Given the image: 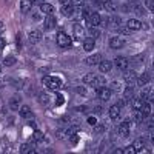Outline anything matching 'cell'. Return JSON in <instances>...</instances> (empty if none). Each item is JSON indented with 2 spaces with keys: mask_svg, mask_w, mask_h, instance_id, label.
<instances>
[{
  "mask_svg": "<svg viewBox=\"0 0 154 154\" xmlns=\"http://www.w3.org/2000/svg\"><path fill=\"white\" fill-rule=\"evenodd\" d=\"M131 146L134 148V151H136V152L142 151V149L145 148V139H137V140H134V143H133Z\"/></svg>",
  "mask_w": 154,
  "mask_h": 154,
  "instance_id": "ffe728a7",
  "label": "cell"
},
{
  "mask_svg": "<svg viewBox=\"0 0 154 154\" xmlns=\"http://www.w3.org/2000/svg\"><path fill=\"white\" fill-rule=\"evenodd\" d=\"M0 74H2V65H0Z\"/></svg>",
  "mask_w": 154,
  "mask_h": 154,
  "instance_id": "9f6ffc18",
  "label": "cell"
},
{
  "mask_svg": "<svg viewBox=\"0 0 154 154\" xmlns=\"http://www.w3.org/2000/svg\"><path fill=\"white\" fill-rule=\"evenodd\" d=\"M134 122H137V123H140V122H142L143 120V114L142 112H140V109H136V112H134Z\"/></svg>",
  "mask_w": 154,
  "mask_h": 154,
  "instance_id": "e575fe53",
  "label": "cell"
},
{
  "mask_svg": "<svg viewBox=\"0 0 154 154\" xmlns=\"http://www.w3.org/2000/svg\"><path fill=\"white\" fill-rule=\"evenodd\" d=\"M102 6H103L108 12H116V3L111 2V0H106L105 3H102Z\"/></svg>",
  "mask_w": 154,
  "mask_h": 154,
  "instance_id": "4316f807",
  "label": "cell"
},
{
  "mask_svg": "<svg viewBox=\"0 0 154 154\" xmlns=\"http://www.w3.org/2000/svg\"><path fill=\"white\" fill-rule=\"evenodd\" d=\"M111 91H117V93H122L123 89H125V86H123V83H120V82H117V80H112L111 82Z\"/></svg>",
  "mask_w": 154,
  "mask_h": 154,
  "instance_id": "7402d4cb",
  "label": "cell"
},
{
  "mask_svg": "<svg viewBox=\"0 0 154 154\" xmlns=\"http://www.w3.org/2000/svg\"><path fill=\"white\" fill-rule=\"evenodd\" d=\"M34 2H40V0H34Z\"/></svg>",
  "mask_w": 154,
  "mask_h": 154,
  "instance_id": "6f0895ef",
  "label": "cell"
},
{
  "mask_svg": "<svg viewBox=\"0 0 154 154\" xmlns=\"http://www.w3.org/2000/svg\"><path fill=\"white\" fill-rule=\"evenodd\" d=\"M145 3H146V6H148V9H149V11H152V9H154V3H152V0H146Z\"/></svg>",
  "mask_w": 154,
  "mask_h": 154,
  "instance_id": "ee69618b",
  "label": "cell"
},
{
  "mask_svg": "<svg viewBox=\"0 0 154 154\" xmlns=\"http://www.w3.org/2000/svg\"><path fill=\"white\" fill-rule=\"evenodd\" d=\"M28 38H29V42H31V43H38V42L42 40V32L38 31V29H34V31L29 32Z\"/></svg>",
  "mask_w": 154,
  "mask_h": 154,
  "instance_id": "7c38bea8",
  "label": "cell"
},
{
  "mask_svg": "<svg viewBox=\"0 0 154 154\" xmlns=\"http://www.w3.org/2000/svg\"><path fill=\"white\" fill-rule=\"evenodd\" d=\"M72 12H75V8H74L72 5H69V6H62V14L65 16V17H71Z\"/></svg>",
  "mask_w": 154,
  "mask_h": 154,
  "instance_id": "d4e9b609",
  "label": "cell"
},
{
  "mask_svg": "<svg viewBox=\"0 0 154 154\" xmlns=\"http://www.w3.org/2000/svg\"><path fill=\"white\" fill-rule=\"evenodd\" d=\"M103 131H105V126L103 125H97V123L94 125V133L96 134H100V133H103Z\"/></svg>",
  "mask_w": 154,
  "mask_h": 154,
  "instance_id": "74e56055",
  "label": "cell"
},
{
  "mask_svg": "<svg viewBox=\"0 0 154 154\" xmlns=\"http://www.w3.org/2000/svg\"><path fill=\"white\" fill-rule=\"evenodd\" d=\"M99 25H102V26H108L109 25V17H102L100 16V23Z\"/></svg>",
  "mask_w": 154,
  "mask_h": 154,
  "instance_id": "f35d334b",
  "label": "cell"
},
{
  "mask_svg": "<svg viewBox=\"0 0 154 154\" xmlns=\"http://www.w3.org/2000/svg\"><path fill=\"white\" fill-rule=\"evenodd\" d=\"M94 112H96V114H100V112H102V106H96V108H94Z\"/></svg>",
  "mask_w": 154,
  "mask_h": 154,
  "instance_id": "816d5d0a",
  "label": "cell"
},
{
  "mask_svg": "<svg viewBox=\"0 0 154 154\" xmlns=\"http://www.w3.org/2000/svg\"><path fill=\"white\" fill-rule=\"evenodd\" d=\"M32 8V0H22L20 2V9L23 14H26V12H29Z\"/></svg>",
  "mask_w": 154,
  "mask_h": 154,
  "instance_id": "2e32d148",
  "label": "cell"
},
{
  "mask_svg": "<svg viewBox=\"0 0 154 154\" xmlns=\"http://www.w3.org/2000/svg\"><path fill=\"white\" fill-rule=\"evenodd\" d=\"M102 62V56L100 54H93V56H89L85 59V63L89 66H94V65H99V63Z\"/></svg>",
  "mask_w": 154,
  "mask_h": 154,
  "instance_id": "8fae6325",
  "label": "cell"
},
{
  "mask_svg": "<svg viewBox=\"0 0 154 154\" xmlns=\"http://www.w3.org/2000/svg\"><path fill=\"white\" fill-rule=\"evenodd\" d=\"M56 26V17L53 14H48L46 19H45V28L46 29H53Z\"/></svg>",
  "mask_w": 154,
  "mask_h": 154,
  "instance_id": "e0dca14e",
  "label": "cell"
},
{
  "mask_svg": "<svg viewBox=\"0 0 154 154\" xmlns=\"http://www.w3.org/2000/svg\"><path fill=\"white\" fill-rule=\"evenodd\" d=\"M140 112H142L143 116L151 114V105L149 103H142V106H140Z\"/></svg>",
  "mask_w": 154,
  "mask_h": 154,
  "instance_id": "4dcf8cb0",
  "label": "cell"
},
{
  "mask_svg": "<svg viewBox=\"0 0 154 154\" xmlns=\"http://www.w3.org/2000/svg\"><path fill=\"white\" fill-rule=\"evenodd\" d=\"M75 109H77V111H80V112H86V111H88L86 106H83V105H82V106H77Z\"/></svg>",
  "mask_w": 154,
  "mask_h": 154,
  "instance_id": "681fc988",
  "label": "cell"
},
{
  "mask_svg": "<svg viewBox=\"0 0 154 154\" xmlns=\"http://www.w3.org/2000/svg\"><path fill=\"white\" fill-rule=\"evenodd\" d=\"M32 139H34V142H42V140L45 139V136H43V133L42 131H34V134H32Z\"/></svg>",
  "mask_w": 154,
  "mask_h": 154,
  "instance_id": "1f68e13d",
  "label": "cell"
},
{
  "mask_svg": "<svg viewBox=\"0 0 154 154\" xmlns=\"http://www.w3.org/2000/svg\"><path fill=\"white\" fill-rule=\"evenodd\" d=\"M91 86H94V88L105 86V77L103 75H94V79L91 82Z\"/></svg>",
  "mask_w": 154,
  "mask_h": 154,
  "instance_id": "9a60e30c",
  "label": "cell"
},
{
  "mask_svg": "<svg viewBox=\"0 0 154 154\" xmlns=\"http://www.w3.org/2000/svg\"><path fill=\"white\" fill-rule=\"evenodd\" d=\"M120 105L119 103H116V105H111L109 108V117L111 119H116V117H119V114H120Z\"/></svg>",
  "mask_w": 154,
  "mask_h": 154,
  "instance_id": "d6986e66",
  "label": "cell"
},
{
  "mask_svg": "<svg viewBox=\"0 0 154 154\" xmlns=\"http://www.w3.org/2000/svg\"><path fill=\"white\" fill-rule=\"evenodd\" d=\"M40 11L45 12L46 16H48V14H53V12H54V6L51 5V3H42V5H40Z\"/></svg>",
  "mask_w": 154,
  "mask_h": 154,
  "instance_id": "cb8c5ba5",
  "label": "cell"
},
{
  "mask_svg": "<svg viewBox=\"0 0 154 154\" xmlns=\"http://www.w3.org/2000/svg\"><path fill=\"white\" fill-rule=\"evenodd\" d=\"M3 63H5L6 66H12V65L16 63V57H14V56H8V57H5Z\"/></svg>",
  "mask_w": 154,
  "mask_h": 154,
  "instance_id": "836d02e7",
  "label": "cell"
},
{
  "mask_svg": "<svg viewBox=\"0 0 154 154\" xmlns=\"http://www.w3.org/2000/svg\"><path fill=\"white\" fill-rule=\"evenodd\" d=\"M142 99H136V97H133L131 99V105H133V108H134V111L136 109H140V106H142Z\"/></svg>",
  "mask_w": 154,
  "mask_h": 154,
  "instance_id": "f1b7e54d",
  "label": "cell"
},
{
  "mask_svg": "<svg viewBox=\"0 0 154 154\" xmlns=\"http://www.w3.org/2000/svg\"><path fill=\"white\" fill-rule=\"evenodd\" d=\"M94 46H96L94 38H86V40H83V49L85 51H93Z\"/></svg>",
  "mask_w": 154,
  "mask_h": 154,
  "instance_id": "603a6c76",
  "label": "cell"
},
{
  "mask_svg": "<svg viewBox=\"0 0 154 154\" xmlns=\"http://www.w3.org/2000/svg\"><path fill=\"white\" fill-rule=\"evenodd\" d=\"M63 102H65V97L63 96H60V94H57V100H56V105L59 106V105H62Z\"/></svg>",
  "mask_w": 154,
  "mask_h": 154,
  "instance_id": "60d3db41",
  "label": "cell"
},
{
  "mask_svg": "<svg viewBox=\"0 0 154 154\" xmlns=\"http://www.w3.org/2000/svg\"><path fill=\"white\" fill-rule=\"evenodd\" d=\"M2 29H3V23H2V22H0V31H2Z\"/></svg>",
  "mask_w": 154,
  "mask_h": 154,
  "instance_id": "11a10c76",
  "label": "cell"
},
{
  "mask_svg": "<svg viewBox=\"0 0 154 154\" xmlns=\"http://www.w3.org/2000/svg\"><path fill=\"white\" fill-rule=\"evenodd\" d=\"M19 103H20V99H19V97H11V100H9L11 109H17V108H19Z\"/></svg>",
  "mask_w": 154,
  "mask_h": 154,
  "instance_id": "f546056e",
  "label": "cell"
},
{
  "mask_svg": "<svg viewBox=\"0 0 154 154\" xmlns=\"http://www.w3.org/2000/svg\"><path fill=\"white\" fill-rule=\"evenodd\" d=\"M77 93H79L80 96H86V86H79L77 88Z\"/></svg>",
  "mask_w": 154,
  "mask_h": 154,
  "instance_id": "ab89813d",
  "label": "cell"
},
{
  "mask_svg": "<svg viewBox=\"0 0 154 154\" xmlns=\"http://www.w3.org/2000/svg\"><path fill=\"white\" fill-rule=\"evenodd\" d=\"M88 32L91 35V38H99L100 37V29L97 26H88Z\"/></svg>",
  "mask_w": 154,
  "mask_h": 154,
  "instance_id": "484cf974",
  "label": "cell"
},
{
  "mask_svg": "<svg viewBox=\"0 0 154 154\" xmlns=\"http://www.w3.org/2000/svg\"><path fill=\"white\" fill-rule=\"evenodd\" d=\"M86 22H88L89 26H99V23H100V14H99V12H91L89 17L86 19Z\"/></svg>",
  "mask_w": 154,
  "mask_h": 154,
  "instance_id": "9c48e42d",
  "label": "cell"
},
{
  "mask_svg": "<svg viewBox=\"0 0 154 154\" xmlns=\"http://www.w3.org/2000/svg\"><path fill=\"white\" fill-rule=\"evenodd\" d=\"M42 83L45 85V88L51 89V91H57V89L62 86V80L57 79V77H53V75H46V77H43Z\"/></svg>",
  "mask_w": 154,
  "mask_h": 154,
  "instance_id": "6da1fadb",
  "label": "cell"
},
{
  "mask_svg": "<svg viewBox=\"0 0 154 154\" xmlns=\"http://www.w3.org/2000/svg\"><path fill=\"white\" fill-rule=\"evenodd\" d=\"M116 154H123V149H114Z\"/></svg>",
  "mask_w": 154,
  "mask_h": 154,
  "instance_id": "db71d44e",
  "label": "cell"
},
{
  "mask_svg": "<svg viewBox=\"0 0 154 154\" xmlns=\"http://www.w3.org/2000/svg\"><path fill=\"white\" fill-rule=\"evenodd\" d=\"M5 46H6L5 40H3V38H0V51H3V49H5Z\"/></svg>",
  "mask_w": 154,
  "mask_h": 154,
  "instance_id": "7dc6e473",
  "label": "cell"
},
{
  "mask_svg": "<svg viewBox=\"0 0 154 154\" xmlns=\"http://www.w3.org/2000/svg\"><path fill=\"white\" fill-rule=\"evenodd\" d=\"M38 102H40V105L48 106V105H49V96H48V94H40V99H38Z\"/></svg>",
  "mask_w": 154,
  "mask_h": 154,
  "instance_id": "d6a6232c",
  "label": "cell"
},
{
  "mask_svg": "<svg viewBox=\"0 0 154 154\" xmlns=\"http://www.w3.org/2000/svg\"><path fill=\"white\" fill-rule=\"evenodd\" d=\"M125 45V38L123 37H111V40H109V46L112 49H119Z\"/></svg>",
  "mask_w": 154,
  "mask_h": 154,
  "instance_id": "ba28073f",
  "label": "cell"
},
{
  "mask_svg": "<svg viewBox=\"0 0 154 154\" xmlns=\"http://www.w3.org/2000/svg\"><path fill=\"white\" fill-rule=\"evenodd\" d=\"M71 5L74 8H82L85 5V0H71Z\"/></svg>",
  "mask_w": 154,
  "mask_h": 154,
  "instance_id": "8d00e7d4",
  "label": "cell"
},
{
  "mask_svg": "<svg viewBox=\"0 0 154 154\" xmlns=\"http://www.w3.org/2000/svg\"><path fill=\"white\" fill-rule=\"evenodd\" d=\"M17 45H19V49L22 48V35L20 34H17Z\"/></svg>",
  "mask_w": 154,
  "mask_h": 154,
  "instance_id": "c3c4849f",
  "label": "cell"
},
{
  "mask_svg": "<svg viewBox=\"0 0 154 154\" xmlns=\"http://www.w3.org/2000/svg\"><path fill=\"white\" fill-rule=\"evenodd\" d=\"M136 151H134V148L133 146H126L125 149H123V154H134Z\"/></svg>",
  "mask_w": 154,
  "mask_h": 154,
  "instance_id": "b9f144b4",
  "label": "cell"
},
{
  "mask_svg": "<svg viewBox=\"0 0 154 154\" xmlns=\"http://www.w3.org/2000/svg\"><path fill=\"white\" fill-rule=\"evenodd\" d=\"M94 6L100 9V8H102V3H100V2H97V0H96V2H94Z\"/></svg>",
  "mask_w": 154,
  "mask_h": 154,
  "instance_id": "f5cc1de1",
  "label": "cell"
},
{
  "mask_svg": "<svg viewBox=\"0 0 154 154\" xmlns=\"http://www.w3.org/2000/svg\"><path fill=\"white\" fill-rule=\"evenodd\" d=\"M122 93H123V99H122V100L125 102V103H128V102H131V99L134 97V89H133L131 86L125 88Z\"/></svg>",
  "mask_w": 154,
  "mask_h": 154,
  "instance_id": "4fadbf2b",
  "label": "cell"
},
{
  "mask_svg": "<svg viewBox=\"0 0 154 154\" xmlns=\"http://www.w3.org/2000/svg\"><path fill=\"white\" fill-rule=\"evenodd\" d=\"M126 28L130 31H139V29L143 28V23L140 20H137V19H130L126 22Z\"/></svg>",
  "mask_w": 154,
  "mask_h": 154,
  "instance_id": "277c9868",
  "label": "cell"
},
{
  "mask_svg": "<svg viewBox=\"0 0 154 154\" xmlns=\"http://www.w3.org/2000/svg\"><path fill=\"white\" fill-rule=\"evenodd\" d=\"M93 79H94V74H86L82 80H83V83H85V85H91Z\"/></svg>",
  "mask_w": 154,
  "mask_h": 154,
  "instance_id": "d590c367",
  "label": "cell"
},
{
  "mask_svg": "<svg viewBox=\"0 0 154 154\" xmlns=\"http://www.w3.org/2000/svg\"><path fill=\"white\" fill-rule=\"evenodd\" d=\"M19 112H20V116L23 119H32L34 117V114H32V111H31V108L28 105H22L19 108Z\"/></svg>",
  "mask_w": 154,
  "mask_h": 154,
  "instance_id": "30bf717a",
  "label": "cell"
},
{
  "mask_svg": "<svg viewBox=\"0 0 154 154\" xmlns=\"http://www.w3.org/2000/svg\"><path fill=\"white\" fill-rule=\"evenodd\" d=\"M119 134L122 137H128V136H130V122H123L119 126Z\"/></svg>",
  "mask_w": 154,
  "mask_h": 154,
  "instance_id": "5bb4252c",
  "label": "cell"
},
{
  "mask_svg": "<svg viewBox=\"0 0 154 154\" xmlns=\"http://www.w3.org/2000/svg\"><path fill=\"white\" fill-rule=\"evenodd\" d=\"M72 31H74V38H75V40H83V37H85V28L82 26L80 23H74Z\"/></svg>",
  "mask_w": 154,
  "mask_h": 154,
  "instance_id": "5b68a950",
  "label": "cell"
},
{
  "mask_svg": "<svg viewBox=\"0 0 154 154\" xmlns=\"http://www.w3.org/2000/svg\"><path fill=\"white\" fill-rule=\"evenodd\" d=\"M134 2H136V0H134Z\"/></svg>",
  "mask_w": 154,
  "mask_h": 154,
  "instance_id": "680465c9",
  "label": "cell"
},
{
  "mask_svg": "<svg viewBox=\"0 0 154 154\" xmlns=\"http://www.w3.org/2000/svg\"><path fill=\"white\" fill-rule=\"evenodd\" d=\"M137 72L136 71H125V74H123V80L128 83V85H133V83H136V80H137Z\"/></svg>",
  "mask_w": 154,
  "mask_h": 154,
  "instance_id": "52a82bcc",
  "label": "cell"
},
{
  "mask_svg": "<svg viewBox=\"0 0 154 154\" xmlns=\"http://www.w3.org/2000/svg\"><path fill=\"white\" fill-rule=\"evenodd\" d=\"M111 89L108 88V86H100V88H96V94H97V97L99 99H102V100H108L109 97H111Z\"/></svg>",
  "mask_w": 154,
  "mask_h": 154,
  "instance_id": "3957f363",
  "label": "cell"
},
{
  "mask_svg": "<svg viewBox=\"0 0 154 154\" xmlns=\"http://www.w3.org/2000/svg\"><path fill=\"white\" fill-rule=\"evenodd\" d=\"M128 59L126 57H122V56H119V57H116L114 59V65H116V68L117 69H120V71H125L126 68H128Z\"/></svg>",
  "mask_w": 154,
  "mask_h": 154,
  "instance_id": "8992f818",
  "label": "cell"
},
{
  "mask_svg": "<svg viewBox=\"0 0 154 154\" xmlns=\"http://www.w3.org/2000/svg\"><path fill=\"white\" fill-rule=\"evenodd\" d=\"M56 40H57V45H59L60 48H69V46L72 45L71 37H69L66 32H63V31H60V32L57 34Z\"/></svg>",
  "mask_w": 154,
  "mask_h": 154,
  "instance_id": "7a4b0ae2",
  "label": "cell"
},
{
  "mask_svg": "<svg viewBox=\"0 0 154 154\" xmlns=\"http://www.w3.org/2000/svg\"><path fill=\"white\" fill-rule=\"evenodd\" d=\"M59 2L62 3V6H69L71 5V0H59Z\"/></svg>",
  "mask_w": 154,
  "mask_h": 154,
  "instance_id": "bcb514c9",
  "label": "cell"
},
{
  "mask_svg": "<svg viewBox=\"0 0 154 154\" xmlns=\"http://www.w3.org/2000/svg\"><path fill=\"white\" fill-rule=\"evenodd\" d=\"M20 152H23V154H25V152H31V154H34L35 149H34L31 145H28V143H23V145L20 146Z\"/></svg>",
  "mask_w": 154,
  "mask_h": 154,
  "instance_id": "83f0119b",
  "label": "cell"
},
{
  "mask_svg": "<svg viewBox=\"0 0 154 154\" xmlns=\"http://www.w3.org/2000/svg\"><path fill=\"white\" fill-rule=\"evenodd\" d=\"M149 79H151V75L148 74V72H145V74H142V75H137V80H136V83H139V85H142V86H145L148 82H149Z\"/></svg>",
  "mask_w": 154,
  "mask_h": 154,
  "instance_id": "44dd1931",
  "label": "cell"
},
{
  "mask_svg": "<svg viewBox=\"0 0 154 154\" xmlns=\"http://www.w3.org/2000/svg\"><path fill=\"white\" fill-rule=\"evenodd\" d=\"M88 123H89V125H93V126H94V125L97 123V119L94 117V116H91V117H88Z\"/></svg>",
  "mask_w": 154,
  "mask_h": 154,
  "instance_id": "7bdbcfd3",
  "label": "cell"
},
{
  "mask_svg": "<svg viewBox=\"0 0 154 154\" xmlns=\"http://www.w3.org/2000/svg\"><path fill=\"white\" fill-rule=\"evenodd\" d=\"M140 60H143V56H137V57H133V63H140Z\"/></svg>",
  "mask_w": 154,
  "mask_h": 154,
  "instance_id": "f6af8a7d",
  "label": "cell"
},
{
  "mask_svg": "<svg viewBox=\"0 0 154 154\" xmlns=\"http://www.w3.org/2000/svg\"><path fill=\"white\" fill-rule=\"evenodd\" d=\"M111 68H112V62H109V60H102L99 63V69L102 72H108V71H111Z\"/></svg>",
  "mask_w": 154,
  "mask_h": 154,
  "instance_id": "ac0fdd59",
  "label": "cell"
},
{
  "mask_svg": "<svg viewBox=\"0 0 154 154\" xmlns=\"http://www.w3.org/2000/svg\"><path fill=\"white\" fill-rule=\"evenodd\" d=\"M77 140H79V137H77V136L74 134V136L71 137V142H72V143H77Z\"/></svg>",
  "mask_w": 154,
  "mask_h": 154,
  "instance_id": "f907efd6",
  "label": "cell"
}]
</instances>
